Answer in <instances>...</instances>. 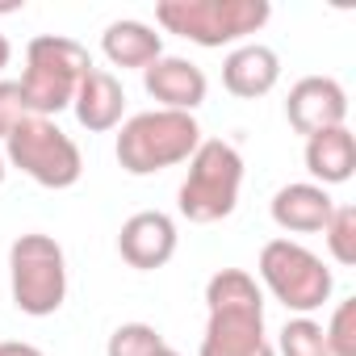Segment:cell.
Returning a JSON list of instances; mask_svg holds the SVG:
<instances>
[{
	"label": "cell",
	"instance_id": "obj_1",
	"mask_svg": "<svg viewBox=\"0 0 356 356\" xmlns=\"http://www.w3.org/2000/svg\"><path fill=\"white\" fill-rule=\"evenodd\" d=\"M210 323L197 356H277L264 335V293L243 268H222L206 281Z\"/></svg>",
	"mask_w": 356,
	"mask_h": 356
},
{
	"label": "cell",
	"instance_id": "obj_2",
	"mask_svg": "<svg viewBox=\"0 0 356 356\" xmlns=\"http://www.w3.org/2000/svg\"><path fill=\"white\" fill-rule=\"evenodd\" d=\"M202 147V126L193 113L176 109H147L134 113L118 134V163L130 176H151L176 163H189V155Z\"/></svg>",
	"mask_w": 356,
	"mask_h": 356
},
{
	"label": "cell",
	"instance_id": "obj_3",
	"mask_svg": "<svg viewBox=\"0 0 356 356\" xmlns=\"http://www.w3.org/2000/svg\"><path fill=\"white\" fill-rule=\"evenodd\" d=\"M268 17V0H159L155 5V22L168 34H181L210 51L256 34Z\"/></svg>",
	"mask_w": 356,
	"mask_h": 356
},
{
	"label": "cell",
	"instance_id": "obj_4",
	"mask_svg": "<svg viewBox=\"0 0 356 356\" xmlns=\"http://www.w3.org/2000/svg\"><path fill=\"white\" fill-rule=\"evenodd\" d=\"M92 72L88 51L76 38L63 34H38L26 47V72H22V92L34 118H51L76 101L80 80Z\"/></svg>",
	"mask_w": 356,
	"mask_h": 356
},
{
	"label": "cell",
	"instance_id": "obj_5",
	"mask_svg": "<svg viewBox=\"0 0 356 356\" xmlns=\"http://www.w3.org/2000/svg\"><path fill=\"white\" fill-rule=\"evenodd\" d=\"M243 185V155L227 138H202V147L189 155V176L181 185V214L197 227L222 222L239 206Z\"/></svg>",
	"mask_w": 356,
	"mask_h": 356
},
{
	"label": "cell",
	"instance_id": "obj_6",
	"mask_svg": "<svg viewBox=\"0 0 356 356\" xmlns=\"http://www.w3.org/2000/svg\"><path fill=\"white\" fill-rule=\"evenodd\" d=\"M5 163L22 168L42 189H72L84 172V155L72 134H63L51 118H22L5 138Z\"/></svg>",
	"mask_w": 356,
	"mask_h": 356
},
{
	"label": "cell",
	"instance_id": "obj_7",
	"mask_svg": "<svg viewBox=\"0 0 356 356\" xmlns=\"http://www.w3.org/2000/svg\"><path fill=\"white\" fill-rule=\"evenodd\" d=\"M260 281L298 318H310L335 289L331 268L310 248H302L293 239H268L260 248Z\"/></svg>",
	"mask_w": 356,
	"mask_h": 356
},
{
	"label": "cell",
	"instance_id": "obj_8",
	"mask_svg": "<svg viewBox=\"0 0 356 356\" xmlns=\"http://www.w3.org/2000/svg\"><path fill=\"white\" fill-rule=\"evenodd\" d=\"M13 306L30 318H47L67 298V260L51 235H22L9 248Z\"/></svg>",
	"mask_w": 356,
	"mask_h": 356
},
{
	"label": "cell",
	"instance_id": "obj_9",
	"mask_svg": "<svg viewBox=\"0 0 356 356\" xmlns=\"http://www.w3.org/2000/svg\"><path fill=\"white\" fill-rule=\"evenodd\" d=\"M285 118L298 134H318V130H335V126H348V92L339 80L331 76H302L293 88H289V101H285Z\"/></svg>",
	"mask_w": 356,
	"mask_h": 356
},
{
	"label": "cell",
	"instance_id": "obj_10",
	"mask_svg": "<svg viewBox=\"0 0 356 356\" xmlns=\"http://www.w3.org/2000/svg\"><path fill=\"white\" fill-rule=\"evenodd\" d=\"M118 252H122V260H126L130 268H138V273L163 268V264L176 256V222H172L163 210L130 214V218L122 222Z\"/></svg>",
	"mask_w": 356,
	"mask_h": 356
},
{
	"label": "cell",
	"instance_id": "obj_11",
	"mask_svg": "<svg viewBox=\"0 0 356 356\" xmlns=\"http://www.w3.org/2000/svg\"><path fill=\"white\" fill-rule=\"evenodd\" d=\"M143 84H147V92H151L163 109H176V113H193V109L206 101V92H210L206 72H202L197 63L181 59V55H159V59L143 72Z\"/></svg>",
	"mask_w": 356,
	"mask_h": 356
},
{
	"label": "cell",
	"instance_id": "obj_12",
	"mask_svg": "<svg viewBox=\"0 0 356 356\" xmlns=\"http://www.w3.org/2000/svg\"><path fill=\"white\" fill-rule=\"evenodd\" d=\"M281 80V59L273 47L264 42H248V47H235L222 63V84L227 92L243 97V101H256V97H268Z\"/></svg>",
	"mask_w": 356,
	"mask_h": 356
},
{
	"label": "cell",
	"instance_id": "obj_13",
	"mask_svg": "<svg viewBox=\"0 0 356 356\" xmlns=\"http://www.w3.org/2000/svg\"><path fill=\"white\" fill-rule=\"evenodd\" d=\"M268 210H273V222H277L281 231H289V235H314V231L327 227L335 202H331V193H327L323 185L298 181V185L277 189V197H273Z\"/></svg>",
	"mask_w": 356,
	"mask_h": 356
},
{
	"label": "cell",
	"instance_id": "obj_14",
	"mask_svg": "<svg viewBox=\"0 0 356 356\" xmlns=\"http://www.w3.org/2000/svg\"><path fill=\"white\" fill-rule=\"evenodd\" d=\"M72 109H76V122H80L84 130H92V134H105V130H113V126L122 122L126 92H122V84H118V76H113V72H105V67H92V72L80 80Z\"/></svg>",
	"mask_w": 356,
	"mask_h": 356
},
{
	"label": "cell",
	"instance_id": "obj_15",
	"mask_svg": "<svg viewBox=\"0 0 356 356\" xmlns=\"http://www.w3.org/2000/svg\"><path fill=\"white\" fill-rule=\"evenodd\" d=\"M306 172L327 189V185H343L356 172V138L348 126L335 130H318L306 138Z\"/></svg>",
	"mask_w": 356,
	"mask_h": 356
},
{
	"label": "cell",
	"instance_id": "obj_16",
	"mask_svg": "<svg viewBox=\"0 0 356 356\" xmlns=\"http://www.w3.org/2000/svg\"><path fill=\"white\" fill-rule=\"evenodd\" d=\"M101 51L113 67H151L159 55H163V38L147 26V22H113L105 34H101Z\"/></svg>",
	"mask_w": 356,
	"mask_h": 356
},
{
	"label": "cell",
	"instance_id": "obj_17",
	"mask_svg": "<svg viewBox=\"0 0 356 356\" xmlns=\"http://www.w3.org/2000/svg\"><path fill=\"white\" fill-rule=\"evenodd\" d=\"M168 343L163 335L151 327V323H122L109 343H105V356H159Z\"/></svg>",
	"mask_w": 356,
	"mask_h": 356
},
{
	"label": "cell",
	"instance_id": "obj_18",
	"mask_svg": "<svg viewBox=\"0 0 356 356\" xmlns=\"http://www.w3.org/2000/svg\"><path fill=\"white\" fill-rule=\"evenodd\" d=\"M277 356H331L314 318H289L277 335Z\"/></svg>",
	"mask_w": 356,
	"mask_h": 356
},
{
	"label": "cell",
	"instance_id": "obj_19",
	"mask_svg": "<svg viewBox=\"0 0 356 356\" xmlns=\"http://www.w3.org/2000/svg\"><path fill=\"white\" fill-rule=\"evenodd\" d=\"M323 239L331 248V260L335 264H356V210L352 206H335L327 227H323Z\"/></svg>",
	"mask_w": 356,
	"mask_h": 356
},
{
	"label": "cell",
	"instance_id": "obj_20",
	"mask_svg": "<svg viewBox=\"0 0 356 356\" xmlns=\"http://www.w3.org/2000/svg\"><path fill=\"white\" fill-rule=\"evenodd\" d=\"M327 352L331 356H356V298H343L331 310V323L323 327Z\"/></svg>",
	"mask_w": 356,
	"mask_h": 356
},
{
	"label": "cell",
	"instance_id": "obj_21",
	"mask_svg": "<svg viewBox=\"0 0 356 356\" xmlns=\"http://www.w3.org/2000/svg\"><path fill=\"white\" fill-rule=\"evenodd\" d=\"M22 118H30V105H26L22 84L17 80H0V138H9Z\"/></svg>",
	"mask_w": 356,
	"mask_h": 356
},
{
	"label": "cell",
	"instance_id": "obj_22",
	"mask_svg": "<svg viewBox=\"0 0 356 356\" xmlns=\"http://www.w3.org/2000/svg\"><path fill=\"white\" fill-rule=\"evenodd\" d=\"M0 356H42L34 343H22V339H9V343H0Z\"/></svg>",
	"mask_w": 356,
	"mask_h": 356
},
{
	"label": "cell",
	"instance_id": "obj_23",
	"mask_svg": "<svg viewBox=\"0 0 356 356\" xmlns=\"http://www.w3.org/2000/svg\"><path fill=\"white\" fill-rule=\"evenodd\" d=\"M9 59H13V47H9V38H5V34H0V72L9 67Z\"/></svg>",
	"mask_w": 356,
	"mask_h": 356
},
{
	"label": "cell",
	"instance_id": "obj_24",
	"mask_svg": "<svg viewBox=\"0 0 356 356\" xmlns=\"http://www.w3.org/2000/svg\"><path fill=\"white\" fill-rule=\"evenodd\" d=\"M5 172H9V168H5V151H0V185H5Z\"/></svg>",
	"mask_w": 356,
	"mask_h": 356
},
{
	"label": "cell",
	"instance_id": "obj_25",
	"mask_svg": "<svg viewBox=\"0 0 356 356\" xmlns=\"http://www.w3.org/2000/svg\"><path fill=\"white\" fill-rule=\"evenodd\" d=\"M159 356H181V352H176V348H163V352H159Z\"/></svg>",
	"mask_w": 356,
	"mask_h": 356
}]
</instances>
